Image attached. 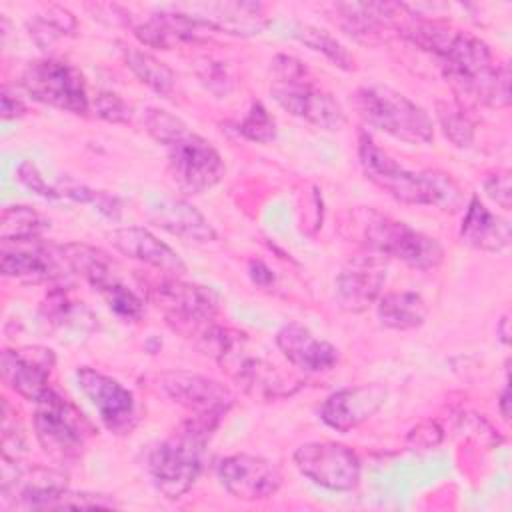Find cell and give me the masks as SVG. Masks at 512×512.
Listing matches in <instances>:
<instances>
[{"label": "cell", "mask_w": 512, "mask_h": 512, "mask_svg": "<svg viewBox=\"0 0 512 512\" xmlns=\"http://www.w3.org/2000/svg\"><path fill=\"white\" fill-rule=\"evenodd\" d=\"M206 32L208 30L170 6H162L160 12L134 26L136 40L158 50H172L182 44H204L208 42Z\"/></svg>", "instance_id": "24"}, {"label": "cell", "mask_w": 512, "mask_h": 512, "mask_svg": "<svg viewBox=\"0 0 512 512\" xmlns=\"http://www.w3.org/2000/svg\"><path fill=\"white\" fill-rule=\"evenodd\" d=\"M222 420L214 416H190L148 458L154 488L168 500L182 498L202 472L206 444Z\"/></svg>", "instance_id": "4"}, {"label": "cell", "mask_w": 512, "mask_h": 512, "mask_svg": "<svg viewBox=\"0 0 512 512\" xmlns=\"http://www.w3.org/2000/svg\"><path fill=\"white\" fill-rule=\"evenodd\" d=\"M62 252L70 268V274H78L98 292L104 286L118 280L116 264L104 250L84 242H68L62 244Z\"/></svg>", "instance_id": "26"}, {"label": "cell", "mask_w": 512, "mask_h": 512, "mask_svg": "<svg viewBox=\"0 0 512 512\" xmlns=\"http://www.w3.org/2000/svg\"><path fill=\"white\" fill-rule=\"evenodd\" d=\"M400 32L414 46L436 56L458 96L492 108L510 104V68L498 64L490 46L478 36L426 18L406 20Z\"/></svg>", "instance_id": "1"}, {"label": "cell", "mask_w": 512, "mask_h": 512, "mask_svg": "<svg viewBox=\"0 0 512 512\" xmlns=\"http://www.w3.org/2000/svg\"><path fill=\"white\" fill-rule=\"evenodd\" d=\"M100 296L108 304V308L124 322H138L144 314V302L140 296H136L128 286H124L120 280L104 286L100 290Z\"/></svg>", "instance_id": "36"}, {"label": "cell", "mask_w": 512, "mask_h": 512, "mask_svg": "<svg viewBox=\"0 0 512 512\" xmlns=\"http://www.w3.org/2000/svg\"><path fill=\"white\" fill-rule=\"evenodd\" d=\"M294 466L312 484L334 492L352 490L362 474L358 454L352 448L330 440L300 444L294 450Z\"/></svg>", "instance_id": "11"}, {"label": "cell", "mask_w": 512, "mask_h": 512, "mask_svg": "<svg viewBox=\"0 0 512 512\" xmlns=\"http://www.w3.org/2000/svg\"><path fill=\"white\" fill-rule=\"evenodd\" d=\"M34 432L44 452L64 464L80 456L94 428L68 398L48 388L36 400Z\"/></svg>", "instance_id": "9"}, {"label": "cell", "mask_w": 512, "mask_h": 512, "mask_svg": "<svg viewBox=\"0 0 512 512\" xmlns=\"http://www.w3.org/2000/svg\"><path fill=\"white\" fill-rule=\"evenodd\" d=\"M436 118L442 132L454 146L468 148L474 142V122L458 102L438 100Z\"/></svg>", "instance_id": "34"}, {"label": "cell", "mask_w": 512, "mask_h": 512, "mask_svg": "<svg viewBox=\"0 0 512 512\" xmlns=\"http://www.w3.org/2000/svg\"><path fill=\"white\" fill-rule=\"evenodd\" d=\"M292 36L302 42L304 46H308L310 50L314 52H320L324 54L336 68L340 70H354L356 68V60L354 56L348 52V48L338 42L330 32H326L324 28H318V26H312V24H294L292 28Z\"/></svg>", "instance_id": "31"}, {"label": "cell", "mask_w": 512, "mask_h": 512, "mask_svg": "<svg viewBox=\"0 0 512 512\" xmlns=\"http://www.w3.org/2000/svg\"><path fill=\"white\" fill-rule=\"evenodd\" d=\"M148 218L158 228L186 242L208 244L218 238L210 220L188 200L178 196H158L148 202Z\"/></svg>", "instance_id": "20"}, {"label": "cell", "mask_w": 512, "mask_h": 512, "mask_svg": "<svg viewBox=\"0 0 512 512\" xmlns=\"http://www.w3.org/2000/svg\"><path fill=\"white\" fill-rule=\"evenodd\" d=\"M56 192H58V198H70L74 202H80V204H90L94 206L96 210H100L104 216L108 218H114L118 220L120 218V212H122V202L118 196L114 194H108L104 190H96V188H90L86 184H80L72 178H62L56 182Z\"/></svg>", "instance_id": "33"}, {"label": "cell", "mask_w": 512, "mask_h": 512, "mask_svg": "<svg viewBox=\"0 0 512 512\" xmlns=\"http://www.w3.org/2000/svg\"><path fill=\"white\" fill-rule=\"evenodd\" d=\"M250 276L260 286H266V284H270L274 280L270 268L264 262H260V260H252L250 262Z\"/></svg>", "instance_id": "43"}, {"label": "cell", "mask_w": 512, "mask_h": 512, "mask_svg": "<svg viewBox=\"0 0 512 512\" xmlns=\"http://www.w3.org/2000/svg\"><path fill=\"white\" fill-rule=\"evenodd\" d=\"M40 312L48 324L60 328H92L96 320L82 302L70 300L64 290L50 292Z\"/></svg>", "instance_id": "32"}, {"label": "cell", "mask_w": 512, "mask_h": 512, "mask_svg": "<svg viewBox=\"0 0 512 512\" xmlns=\"http://www.w3.org/2000/svg\"><path fill=\"white\" fill-rule=\"evenodd\" d=\"M0 272L28 284L56 282L70 274L62 244L46 242L42 238L2 242Z\"/></svg>", "instance_id": "13"}, {"label": "cell", "mask_w": 512, "mask_h": 512, "mask_svg": "<svg viewBox=\"0 0 512 512\" xmlns=\"http://www.w3.org/2000/svg\"><path fill=\"white\" fill-rule=\"evenodd\" d=\"M352 102L358 116L368 126L406 144L424 146L434 140V124L428 112L390 86H362L354 92Z\"/></svg>", "instance_id": "7"}, {"label": "cell", "mask_w": 512, "mask_h": 512, "mask_svg": "<svg viewBox=\"0 0 512 512\" xmlns=\"http://www.w3.org/2000/svg\"><path fill=\"white\" fill-rule=\"evenodd\" d=\"M384 384H360L332 392L320 406V420L336 432H350L370 420L386 402Z\"/></svg>", "instance_id": "19"}, {"label": "cell", "mask_w": 512, "mask_h": 512, "mask_svg": "<svg viewBox=\"0 0 512 512\" xmlns=\"http://www.w3.org/2000/svg\"><path fill=\"white\" fill-rule=\"evenodd\" d=\"M156 388L194 416L224 418L234 406V392L208 376L188 370H166L156 376Z\"/></svg>", "instance_id": "12"}, {"label": "cell", "mask_w": 512, "mask_h": 512, "mask_svg": "<svg viewBox=\"0 0 512 512\" xmlns=\"http://www.w3.org/2000/svg\"><path fill=\"white\" fill-rule=\"evenodd\" d=\"M498 406H500V414H502V418H504V420H508V418H510V388H508V384L504 386V390H502V394H500V402H498Z\"/></svg>", "instance_id": "44"}, {"label": "cell", "mask_w": 512, "mask_h": 512, "mask_svg": "<svg viewBox=\"0 0 512 512\" xmlns=\"http://www.w3.org/2000/svg\"><path fill=\"white\" fill-rule=\"evenodd\" d=\"M24 92L46 106L86 116L90 112V96L84 74L74 64L60 58L30 60L20 76Z\"/></svg>", "instance_id": "10"}, {"label": "cell", "mask_w": 512, "mask_h": 512, "mask_svg": "<svg viewBox=\"0 0 512 512\" xmlns=\"http://www.w3.org/2000/svg\"><path fill=\"white\" fill-rule=\"evenodd\" d=\"M276 346L284 358L306 374H318L332 370L338 360V348L322 338H316L306 326L288 322L276 332Z\"/></svg>", "instance_id": "21"}, {"label": "cell", "mask_w": 512, "mask_h": 512, "mask_svg": "<svg viewBox=\"0 0 512 512\" xmlns=\"http://www.w3.org/2000/svg\"><path fill=\"white\" fill-rule=\"evenodd\" d=\"M50 228V220L30 206H8L0 216V242L34 240Z\"/></svg>", "instance_id": "30"}, {"label": "cell", "mask_w": 512, "mask_h": 512, "mask_svg": "<svg viewBox=\"0 0 512 512\" xmlns=\"http://www.w3.org/2000/svg\"><path fill=\"white\" fill-rule=\"evenodd\" d=\"M120 52L126 66L150 90L166 98L176 90V74L166 62H162L160 58L142 48H134L128 44H120Z\"/></svg>", "instance_id": "28"}, {"label": "cell", "mask_w": 512, "mask_h": 512, "mask_svg": "<svg viewBox=\"0 0 512 512\" xmlns=\"http://www.w3.org/2000/svg\"><path fill=\"white\" fill-rule=\"evenodd\" d=\"M150 302L164 314L166 322L186 338L198 336L220 312V294L202 284L184 282L180 276H162L148 284Z\"/></svg>", "instance_id": "8"}, {"label": "cell", "mask_w": 512, "mask_h": 512, "mask_svg": "<svg viewBox=\"0 0 512 512\" xmlns=\"http://www.w3.org/2000/svg\"><path fill=\"white\" fill-rule=\"evenodd\" d=\"M226 370L250 398L262 402L288 398L302 386L300 378L284 376L274 364L248 354H240Z\"/></svg>", "instance_id": "23"}, {"label": "cell", "mask_w": 512, "mask_h": 512, "mask_svg": "<svg viewBox=\"0 0 512 512\" xmlns=\"http://www.w3.org/2000/svg\"><path fill=\"white\" fill-rule=\"evenodd\" d=\"M236 132L240 136H244L250 142H258V144H268L276 138V120L274 116L266 110V106L262 102H252L248 114L244 116V120L238 122Z\"/></svg>", "instance_id": "37"}, {"label": "cell", "mask_w": 512, "mask_h": 512, "mask_svg": "<svg viewBox=\"0 0 512 512\" xmlns=\"http://www.w3.org/2000/svg\"><path fill=\"white\" fill-rule=\"evenodd\" d=\"M26 114V104L22 102V98L18 94L10 92V86H2L0 92V116L4 120H12V118H20Z\"/></svg>", "instance_id": "42"}, {"label": "cell", "mask_w": 512, "mask_h": 512, "mask_svg": "<svg viewBox=\"0 0 512 512\" xmlns=\"http://www.w3.org/2000/svg\"><path fill=\"white\" fill-rule=\"evenodd\" d=\"M460 240L482 252H502L510 246L512 232L504 218L490 212L478 196H472L460 224Z\"/></svg>", "instance_id": "25"}, {"label": "cell", "mask_w": 512, "mask_h": 512, "mask_svg": "<svg viewBox=\"0 0 512 512\" xmlns=\"http://www.w3.org/2000/svg\"><path fill=\"white\" fill-rule=\"evenodd\" d=\"M352 226L360 242L382 258L402 260L416 270H432L444 260V248L436 238L374 208L354 210Z\"/></svg>", "instance_id": "6"}, {"label": "cell", "mask_w": 512, "mask_h": 512, "mask_svg": "<svg viewBox=\"0 0 512 512\" xmlns=\"http://www.w3.org/2000/svg\"><path fill=\"white\" fill-rule=\"evenodd\" d=\"M90 110L98 118L112 122V124H126L132 116L130 106L116 92H108V90L98 92L94 96V100L90 102Z\"/></svg>", "instance_id": "38"}, {"label": "cell", "mask_w": 512, "mask_h": 512, "mask_svg": "<svg viewBox=\"0 0 512 512\" xmlns=\"http://www.w3.org/2000/svg\"><path fill=\"white\" fill-rule=\"evenodd\" d=\"M168 6L208 32H224L240 38L258 36L270 24L260 2H178Z\"/></svg>", "instance_id": "15"}, {"label": "cell", "mask_w": 512, "mask_h": 512, "mask_svg": "<svg viewBox=\"0 0 512 512\" xmlns=\"http://www.w3.org/2000/svg\"><path fill=\"white\" fill-rule=\"evenodd\" d=\"M358 158L366 178L398 202L436 206L444 212H456L464 204V192L450 174L438 170L412 172L378 148L368 134L358 138Z\"/></svg>", "instance_id": "3"}, {"label": "cell", "mask_w": 512, "mask_h": 512, "mask_svg": "<svg viewBox=\"0 0 512 512\" xmlns=\"http://www.w3.org/2000/svg\"><path fill=\"white\" fill-rule=\"evenodd\" d=\"M142 122L146 132L164 146L170 176L184 194L208 192L222 180L226 166L220 152L178 116L162 108H148Z\"/></svg>", "instance_id": "2"}, {"label": "cell", "mask_w": 512, "mask_h": 512, "mask_svg": "<svg viewBox=\"0 0 512 512\" xmlns=\"http://www.w3.org/2000/svg\"><path fill=\"white\" fill-rule=\"evenodd\" d=\"M440 440H442V430L436 422H422L408 434V442L418 448H432Z\"/></svg>", "instance_id": "41"}, {"label": "cell", "mask_w": 512, "mask_h": 512, "mask_svg": "<svg viewBox=\"0 0 512 512\" xmlns=\"http://www.w3.org/2000/svg\"><path fill=\"white\" fill-rule=\"evenodd\" d=\"M16 174H18V180H20L30 192H34V194H38V196H42V198H46V200H58L56 188L46 184V180L42 178V174H40V170L36 168L34 162H30V160L22 162V164L18 166Z\"/></svg>", "instance_id": "39"}, {"label": "cell", "mask_w": 512, "mask_h": 512, "mask_svg": "<svg viewBox=\"0 0 512 512\" xmlns=\"http://www.w3.org/2000/svg\"><path fill=\"white\" fill-rule=\"evenodd\" d=\"M56 356L46 346H18L2 352V380L18 396L36 402L48 388Z\"/></svg>", "instance_id": "17"}, {"label": "cell", "mask_w": 512, "mask_h": 512, "mask_svg": "<svg viewBox=\"0 0 512 512\" xmlns=\"http://www.w3.org/2000/svg\"><path fill=\"white\" fill-rule=\"evenodd\" d=\"M508 314H504L502 318H500V322H498V326H496V334L500 336V342L502 344H508L510 342V330H508Z\"/></svg>", "instance_id": "45"}, {"label": "cell", "mask_w": 512, "mask_h": 512, "mask_svg": "<svg viewBox=\"0 0 512 512\" xmlns=\"http://www.w3.org/2000/svg\"><path fill=\"white\" fill-rule=\"evenodd\" d=\"M218 478L230 496L244 502L266 500L282 486L278 464L254 454H232L222 458L218 464Z\"/></svg>", "instance_id": "16"}, {"label": "cell", "mask_w": 512, "mask_h": 512, "mask_svg": "<svg viewBox=\"0 0 512 512\" xmlns=\"http://www.w3.org/2000/svg\"><path fill=\"white\" fill-rule=\"evenodd\" d=\"M272 98L292 116L322 128L340 130L346 124V114L340 102L322 90L310 70L294 56L276 54L272 60Z\"/></svg>", "instance_id": "5"}, {"label": "cell", "mask_w": 512, "mask_h": 512, "mask_svg": "<svg viewBox=\"0 0 512 512\" xmlns=\"http://www.w3.org/2000/svg\"><path fill=\"white\" fill-rule=\"evenodd\" d=\"M484 190L488 198H492L500 208L510 210L512 204V184H510V172L508 170H496L486 176Z\"/></svg>", "instance_id": "40"}, {"label": "cell", "mask_w": 512, "mask_h": 512, "mask_svg": "<svg viewBox=\"0 0 512 512\" xmlns=\"http://www.w3.org/2000/svg\"><path fill=\"white\" fill-rule=\"evenodd\" d=\"M76 380L82 394L98 410L102 424L110 432L124 436L136 428L138 424L136 398L124 384L90 366L78 368Z\"/></svg>", "instance_id": "14"}, {"label": "cell", "mask_w": 512, "mask_h": 512, "mask_svg": "<svg viewBox=\"0 0 512 512\" xmlns=\"http://www.w3.org/2000/svg\"><path fill=\"white\" fill-rule=\"evenodd\" d=\"M386 284V264L382 256H356L336 276V302L346 312H364L372 306Z\"/></svg>", "instance_id": "18"}, {"label": "cell", "mask_w": 512, "mask_h": 512, "mask_svg": "<svg viewBox=\"0 0 512 512\" xmlns=\"http://www.w3.org/2000/svg\"><path fill=\"white\" fill-rule=\"evenodd\" d=\"M26 28L34 44L42 50H48L56 40L74 34L76 18L62 6H48L44 12L34 14L26 22Z\"/></svg>", "instance_id": "29"}, {"label": "cell", "mask_w": 512, "mask_h": 512, "mask_svg": "<svg viewBox=\"0 0 512 512\" xmlns=\"http://www.w3.org/2000/svg\"><path fill=\"white\" fill-rule=\"evenodd\" d=\"M192 68H194L198 82L218 98L228 96L236 86L230 66L222 60H216L210 56H200L194 60Z\"/></svg>", "instance_id": "35"}, {"label": "cell", "mask_w": 512, "mask_h": 512, "mask_svg": "<svg viewBox=\"0 0 512 512\" xmlns=\"http://www.w3.org/2000/svg\"><path fill=\"white\" fill-rule=\"evenodd\" d=\"M108 238H110V244L120 254L132 260H138L142 264H148L158 272H162L164 276L186 274V264L180 258V254L142 226L116 228L108 234Z\"/></svg>", "instance_id": "22"}, {"label": "cell", "mask_w": 512, "mask_h": 512, "mask_svg": "<svg viewBox=\"0 0 512 512\" xmlns=\"http://www.w3.org/2000/svg\"><path fill=\"white\" fill-rule=\"evenodd\" d=\"M380 322L392 330H414L424 324L428 306L416 292H386L376 300Z\"/></svg>", "instance_id": "27"}]
</instances>
